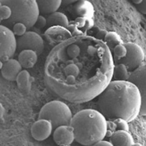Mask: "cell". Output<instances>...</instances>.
<instances>
[{
  "instance_id": "1",
  "label": "cell",
  "mask_w": 146,
  "mask_h": 146,
  "mask_svg": "<svg viewBox=\"0 0 146 146\" xmlns=\"http://www.w3.org/2000/svg\"><path fill=\"white\" fill-rule=\"evenodd\" d=\"M114 60L102 40L72 36L54 46L44 65V84L54 96L73 104L96 98L113 79Z\"/></svg>"
},
{
  "instance_id": "2",
  "label": "cell",
  "mask_w": 146,
  "mask_h": 146,
  "mask_svg": "<svg viewBox=\"0 0 146 146\" xmlns=\"http://www.w3.org/2000/svg\"><path fill=\"white\" fill-rule=\"evenodd\" d=\"M97 97L98 110L106 119L120 118L129 123L140 115L141 94L131 81L111 80Z\"/></svg>"
},
{
  "instance_id": "3",
  "label": "cell",
  "mask_w": 146,
  "mask_h": 146,
  "mask_svg": "<svg viewBox=\"0 0 146 146\" xmlns=\"http://www.w3.org/2000/svg\"><path fill=\"white\" fill-rule=\"evenodd\" d=\"M70 125L74 128L75 141L83 145H94L107 133V120L94 109L78 111L72 117Z\"/></svg>"
},
{
  "instance_id": "4",
  "label": "cell",
  "mask_w": 146,
  "mask_h": 146,
  "mask_svg": "<svg viewBox=\"0 0 146 146\" xmlns=\"http://www.w3.org/2000/svg\"><path fill=\"white\" fill-rule=\"evenodd\" d=\"M1 4H6L11 8L12 15L5 21V24L12 27L15 23L21 22L27 29L34 26L39 10L35 0H0Z\"/></svg>"
},
{
  "instance_id": "5",
  "label": "cell",
  "mask_w": 146,
  "mask_h": 146,
  "mask_svg": "<svg viewBox=\"0 0 146 146\" xmlns=\"http://www.w3.org/2000/svg\"><path fill=\"white\" fill-rule=\"evenodd\" d=\"M72 113L69 107L61 101H51L41 108L38 113L39 119L48 120L52 124L53 129L62 125H70Z\"/></svg>"
},
{
  "instance_id": "6",
  "label": "cell",
  "mask_w": 146,
  "mask_h": 146,
  "mask_svg": "<svg viewBox=\"0 0 146 146\" xmlns=\"http://www.w3.org/2000/svg\"><path fill=\"white\" fill-rule=\"evenodd\" d=\"M17 50V39L9 28L0 24V60L8 61L14 56Z\"/></svg>"
},
{
  "instance_id": "7",
  "label": "cell",
  "mask_w": 146,
  "mask_h": 146,
  "mask_svg": "<svg viewBox=\"0 0 146 146\" xmlns=\"http://www.w3.org/2000/svg\"><path fill=\"white\" fill-rule=\"evenodd\" d=\"M124 45L127 49L126 55L114 63L124 64L128 71L131 72L143 64L145 58V54L142 48L135 43L127 42L125 43Z\"/></svg>"
},
{
  "instance_id": "8",
  "label": "cell",
  "mask_w": 146,
  "mask_h": 146,
  "mask_svg": "<svg viewBox=\"0 0 146 146\" xmlns=\"http://www.w3.org/2000/svg\"><path fill=\"white\" fill-rule=\"evenodd\" d=\"M128 81L135 84L139 90L141 97L140 115L146 116V63L131 71Z\"/></svg>"
},
{
  "instance_id": "9",
  "label": "cell",
  "mask_w": 146,
  "mask_h": 146,
  "mask_svg": "<svg viewBox=\"0 0 146 146\" xmlns=\"http://www.w3.org/2000/svg\"><path fill=\"white\" fill-rule=\"evenodd\" d=\"M17 49L32 50L37 54H42L44 49V41L42 37L34 31H27L17 40Z\"/></svg>"
},
{
  "instance_id": "10",
  "label": "cell",
  "mask_w": 146,
  "mask_h": 146,
  "mask_svg": "<svg viewBox=\"0 0 146 146\" xmlns=\"http://www.w3.org/2000/svg\"><path fill=\"white\" fill-rule=\"evenodd\" d=\"M44 36L48 42L54 46L72 37L66 27L61 26H53L48 27L46 30Z\"/></svg>"
},
{
  "instance_id": "11",
  "label": "cell",
  "mask_w": 146,
  "mask_h": 146,
  "mask_svg": "<svg viewBox=\"0 0 146 146\" xmlns=\"http://www.w3.org/2000/svg\"><path fill=\"white\" fill-rule=\"evenodd\" d=\"M54 141L61 146L71 145L75 141L74 128L71 125H62L54 129Z\"/></svg>"
},
{
  "instance_id": "12",
  "label": "cell",
  "mask_w": 146,
  "mask_h": 146,
  "mask_svg": "<svg viewBox=\"0 0 146 146\" xmlns=\"http://www.w3.org/2000/svg\"><path fill=\"white\" fill-rule=\"evenodd\" d=\"M53 131L52 124L46 119H39L34 123L31 128L32 138L37 141H42L47 139Z\"/></svg>"
},
{
  "instance_id": "13",
  "label": "cell",
  "mask_w": 146,
  "mask_h": 146,
  "mask_svg": "<svg viewBox=\"0 0 146 146\" xmlns=\"http://www.w3.org/2000/svg\"><path fill=\"white\" fill-rule=\"evenodd\" d=\"M22 69L18 60L10 58L3 64L1 74L3 78L9 81H15L17 76Z\"/></svg>"
},
{
  "instance_id": "14",
  "label": "cell",
  "mask_w": 146,
  "mask_h": 146,
  "mask_svg": "<svg viewBox=\"0 0 146 146\" xmlns=\"http://www.w3.org/2000/svg\"><path fill=\"white\" fill-rule=\"evenodd\" d=\"M110 142L115 146H132L135 143L129 131L123 130L113 133L110 136Z\"/></svg>"
},
{
  "instance_id": "15",
  "label": "cell",
  "mask_w": 146,
  "mask_h": 146,
  "mask_svg": "<svg viewBox=\"0 0 146 146\" xmlns=\"http://www.w3.org/2000/svg\"><path fill=\"white\" fill-rule=\"evenodd\" d=\"M38 54L32 50H22L18 56V61L24 69L33 68L37 62Z\"/></svg>"
},
{
  "instance_id": "16",
  "label": "cell",
  "mask_w": 146,
  "mask_h": 146,
  "mask_svg": "<svg viewBox=\"0 0 146 146\" xmlns=\"http://www.w3.org/2000/svg\"><path fill=\"white\" fill-rule=\"evenodd\" d=\"M34 77L30 75L27 70H21L16 78L17 86L19 89L23 93L29 94L31 91L32 83L34 82Z\"/></svg>"
},
{
  "instance_id": "17",
  "label": "cell",
  "mask_w": 146,
  "mask_h": 146,
  "mask_svg": "<svg viewBox=\"0 0 146 146\" xmlns=\"http://www.w3.org/2000/svg\"><path fill=\"white\" fill-rule=\"evenodd\" d=\"M74 11L78 17L93 18L94 16V7L88 0H79L74 6Z\"/></svg>"
},
{
  "instance_id": "18",
  "label": "cell",
  "mask_w": 146,
  "mask_h": 146,
  "mask_svg": "<svg viewBox=\"0 0 146 146\" xmlns=\"http://www.w3.org/2000/svg\"><path fill=\"white\" fill-rule=\"evenodd\" d=\"M39 13L49 14L56 11L62 4L63 0H35Z\"/></svg>"
},
{
  "instance_id": "19",
  "label": "cell",
  "mask_w": 146,
  "mask_h": 146,
  "mask_svg": "<svg viewBox=\"0 0 146 146\" xmlns=\"http://www.w3.org/2000/svg\"><path fill=\"white\" fill-rule=\"evenodd\" d=\"M47 24L48 27L53 26H61V27H67L69 24L68 18L63 13L59 11H54L51 13L46 18Z\"/></svg>"
},
{
  "instance_id": "20",
  "label": "cell",
  "mask_w": 146,
  "mask_h": 146,
  "mask_svg": "<svg viewBox=\"0 0 146 146\" xmlns=\"http://www.w3.org/2000/svg\"><path fill=\"white\" fill-rule=\"evenodd\" d=\"M107 128L106 135L108 136H111L113 133L118 130L129 131L128 121L120 118L107 121Z\"/></svg>"
},
{
  "instance_id": "21",
  "label": "cell",
  "mask_w": 146,
  "mask_h": 146,
  "mask_svg": "<svg viewBox=\"0 0 146 146\" xmlns=\"http://www.w3.org/2000/svg\"><path fill=\"white\" fill-rule=\"evenodd\" d=\"M130 71L127 67L123 64H114L113 78L115 81H128L130 76Z\"/></svg>"
},
{
  "instance_id": "22",
  "label": "cell",
  "mask_w": 146,
  "mask_h": 146,
  "mask_svg": "<svg viewBox=\"0 0 146 146\" xmlns=\"http://www.w3.org/2000/svg\"><path fill=\"white\" fill-rule=\"evenodd\" d=\"M104 41L108 46L109 49L111 50V53H112L113 49L115 46L120 44H123V41L121 39V36L118 35V33L115 32V31L107 32Z\"/></svg>"
},
{
  "instance_id": "23",
  "label": "cell",
  "mask_w": 146,
  "mask_h": 146,
  "mask_svg": "<svg viewBox=\"0 0 146 146\" xmlns=\"http://www.w3.org/2000/svg\"><path fill=\"white\" fill-rule=\"evenodd\" d=\"M74 22L76 24L78 28L85 34L87 31L91 29L94 27V24L93 18L83 17H78L75 21H74Z\"/></svg>"
},
{
  "instance_id": "24",
  "label": "cell",
  "mask_w": 146,
  "mask_h": 146,
  "mask_svg": "<svg viewBox=\"0 0 146 146\" xmlns=\"http://www.w3.org/2000/svg\"><path fill=\"white\" fill-rule=\"evenodd\" d=\"M126 47L125 46L123 43L115 46L112 51V55L113 57L114 62L125 57V55H126Z\"/></svg>"
},
{
  "instance_id": "25",
  "label": "cell",
  "mask_w": 146,
  "mask_h": 146,
  "mask_svg": "<svg viewBox=\"0 0 146 146\" xmlns=\"http://www.w3.org/2000/svg\"><path fill=\"white\" fill-rule=\"evenodd\" d=\"M12 32L15 36H21L24 35L26 32L27 31V27L24 24L21 22H17L15 23L14 25L12 26Z\"/></svg>"
},
{
  "instance_id": "26",
  "label": "cell",
  "mask_w": 146,
  "mask_h": 146,
  "mask_svg": "<svg viewBox=\"0 0 146 146\" xmlns=\"http://www.w3.org/2000/svg\"><path fill=\"white\" fill-rule=\"evenodd\" d=\"M12 15L11 8L6 4H1L0 7V18L2 21H5L9 19Z\"/></svg>"
},
{
  "instance_id": "27",
  "label": "cell",
  "mask_w": 146,
  "mask_h": 146,
  "mask_svg": "<svg viewBox=\"0 0 146 146\" xmlns=\"http://www.w3.org/2000/svg\"><path fill=\"white\" fill-rule=\"evenodd\" d=\"M67 29L68 30L70 33H71V36H81V35H85V34L82 32L78 28V27L76 26V24L72 21V22L69 23L68 25L67 26Z\"/></svg>"
},
{
  "instance_id": "28",
  "label": "cell",
  "mask_w": 146,
  "mask_h": 146,
  "mask_svg": "<svg viewBox=\"0 0 146 146\" xmlns=\"http://www.w3.org/2000/svg\"><path fill=\"white\" fill-rule=\"evenodd\" d=\"M47 24V21L46 19L42 15H38V17H37L36 20L35 21V24H34V26H35L36 28L38 29H42L44 27H45Z\"/></svg>"
},
{
  "instance_id": "29",
  "label": "cell",
  "mask_w": 146,
  "mask_h": 146,
  "mask_svg": "<svg viewBox=\"0 0 146 146\" xmlns=\"http://www.w3.org/2000/svg\"><path fill=\"white\" fill-rule=\"evenodd\" d=\"M137 8H138V11H139L140 12H141L142 14H145L146 15V0H143L142 2L140 4H138Z\"/></svg>"
},
{
  "instance_id": "30",
  "label": "cell",
  "mask_w": 146,
  "mask_h": 146,
  "mask_svg": "<svg viewBox=\"0 0 146 146\" xmlns=\"http://www.w3.org/2000/svg\"><path fill=\"white\" fill-rule=\"evenodd\" d=\"M95 146H113V144L111 143L110 141H104V139L101 140L98 142H97L96 143L94 144Z\"/></svg>"
},
{
  "instance_id": "31",
  "label": "cell",
  "mask_w": 146,
  "mask_h": 146,
  "mask_svg": "<svg viewBox=\"0 0 146 146\" xmlns=\"http://www.w3.org/2000/svg\"><path fill=\"white\" fill-rule=\"evenodd\" d=\"M106 34H107L106 31H104V30H101V31H99L98 33H97L96 36L95 37L96 38H98V39L104 41L106 35Z\"/></svg>"
},
{
  "instance_id": "32",
  "label": "cell",
  "mask_w": 146,
  "mask_h": 146,
  "mask_svg": "<svg viewBox=\"0 0 146 146\" xmlns=\"http://www.w3.org/2000/svg\"><path fill=\"white\" fill-rule=\"evenodd\" d=\"M78 1H79V0H63L62 4H64V5H68V4L76 2Z\"/></svg>"
},
{
  "instance_id": "33",
  "label": "cell",
  "mask_w": 146,
  "mask_h": 146,
  "mask_svg": "<svg viewBox=\"0 0 146 146\" xmlns=\"http://www.w3.org/2000/svg\"><path fill=\"white\" fill-rule=\"evenodd\" d=\"M4 114V108L2 106V104L0 103V120L3 118Z\"/></svg>"
},
{
  "instance_id": "34",
  "label": "cell",
  "mask_w": 146,
  "mask_h": 146,
  "mask_svg": "<svg viewBox=\"0 0 146 146\" xmlns=\"http://www.w3.org/2000/svg\"><path fill=\"white\" fill-rule=\"evenodd\" d=\"M132 1L134 3V4H136V5H138V4H140L141 2H142L143 0H132Z\"/></svg>"
},
{
  "instance_id": "35",
  "label": "cell",
  "mask_w": 146,
  "mask_h": 146,
  "mask_svg": "<svg viewBox=\"0 0 146 146\" xmlns=\"http://www.w3.org/2000/svg\"><path fill=\"white\" fill-rule=\"evenodd\" d=\"M3 64H4V62H2V61L0 60V71H1V68H2V66H3Z\"/></svg>"
},
{
  "instance_id": "36",
  "label": "cell",
  "mask_w": 146,
  "mask_h": 146,
  "mask_svg": "<svg viewBox=\"0 0 146 146\" xmlns=\"http://www.w3.org/2000/svg\"><path fill=\"white\" fill-rule=\"evenodd\" d=\"M1 21H2V20H1V18H0V24H1Z\"/></svg>"
},
{
  "instance_id": "37",
  "label": "cell",
  "mask_w": 146,
  "mask_h": 146,
  "mask_svg": "<svg viewBox=\"0 0 146 146\" xmlns=\"http://www.w3.org/2000/svg\"><path fill=\"white\" fill-rule=\"evenodd\" d=\"M1 6V1H0V7Z\"/></svg>"
}]
</instances>
